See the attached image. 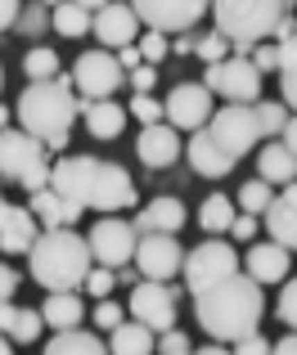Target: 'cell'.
<instances>
[{
  "label": "cell",
  "mask_w": 297,
  "mask_h": 355,
  "mask_svg": "<svg viewBox=\"0 0 297 355\" xmlns=\"http://www.w3.org/2000/svg\"><path fill=\"white\" fill-rule=\"evenodd\" d=\"M9 211H14V207H9V202L0 198V225H5V220H9Z\"/></svg>",
  "instance_id": "cell-58"
},
{
  "label": "cell",
  "mask_w": 297,
  "mask_h": 355,
  "mask_svg": "<svg viewBox=\"0 0 297 355\" xmlns=\"http://www.w3.org/2000/svg\"><path fill=\"white\" fill-rule=\"evenodd\" d=\"M271 355H297V333H284L280 342H271Z\"/></svg>",
  "instance_id": "cell-52"
},
{
  "label": "cell",
  "mask_w": 297,
  "mask_h": 355,
  "mask_svg": "<svg viewBox=\"0 0 297 355\" xmlns=\"http://www.w3.org/2000/svg\"><path fill=\"white\" fill-rule=\"evenodd\" d=\"M113 284H117V275H113V270L95 266V270L86 275V284H81V288H86L90 297H99V302H108V293H113Z\"/></svg>",
  "instance_id": "cell-41"
},
{
  "label": "cell",
  "mask_w": 297,
  "mask_h": 355,
  "mask_svg": "<svg viewBox=\"0 0 297 355\" xmlns=\"http://www.w3.org/2000/svg\"><path fill=\"white\" fill-rule=\"evenodd\" d=\"M203 86H207L212 95L230 99V104L253 108L257 99H262V72H257L248 59H235V54H230L226 63H217V68L203 72Z\"/></svg>",
  "instance_id": "cell-12"
},
{
  "label": "cell",
  "mask_w": 297,
  "mask_h": 355,
  "mask_svg": "<svg viewBox=\"0 0 297 355\" xmlns=\"http://www.w3.org/2000/svg\"><path fill=\"white\" fill-rule=\"evenodd\" d=\"M72 86L86 99H113L117 90L126 86V72L117 68V59L108 50H86L72 63Z\"/></svg>",
  "instance_id": "cell-13"
},
{
  "label": "cell",
  "mask_w": 297,
  "mask_h": 355,
  "mask_svg": "<svg viewBox=\"0 0 297 355\" xmlns=\"http://www.w3.org/2000/svg\"><path fill=\"white\" fill-rule=\"evenodd\" d=\"M77 113L86 117V130L95 139H117L126 130V108L117 99H77Z\"/></svg>",
  "instance_id": "cell-20"
},
{
  "label": "cell",
  "mask_w": 297,
  "mask_h": 355,
  "mask_svg": "<svg viewBox=\"0 0 297 355\" xmlns=\"http://www.w3.org/2000/svg\"><path fill=\"white\" fill-rule=\"evenodd\" d=\"M207 135L230 162H239L244 153H253L257 139H262V126H257V108H244V104H226L217 108L207 121Z\"/></svg>",
  "instance_id": "cell-7"
},
{
  "label": "cell",
  "mask_w": 297,
  "mask_h": 355,
  "mask_svg": "<svg viewBox=\"0 0 297 355\" xmlns=\"http://www.w3.org/2000/svg\"><path fill=\"white\" fill-rule=\"evenodd\" d=\"M14 288H18V275L9 266H0V306L9 302V297H14Z\"/></svg>",
  "instance_id": "cell-50"
},
{
  "label": "cell",
  "mask_w": 297,
  "mask_h": 355,
  "mask_svg": "<svg viewBox=\"0 0 297 355\" xmlns=\"http://www.w3.org/2000/svg\"><path fill=\"white\" fill-rule=\"evenodd\" d=\"M131 113L144 121V126H158L162 121V99H153V95H135L131 99Z\"/></svg>",
  "instance_id": "cell-42"
},
{
  "label": "cell",
  "mask_w": 297,
  "mask_h": 355,
  "mask_svg": "<svg viewBox=\"0 0 297 355\" xmlns=\"http://www.w3.org/2000/svg\"><path fill=\"white\" fill-rule=\"evenodd\" d=\"M50 189L59 193L63 202H77L81 211H104V216H117L122 207H135V180L126 175V166L104 162V157H63V162L50 166Z\"/></svg>",
  "instance_id": "cell-1"
},
{
  "label": "cell",
  "mask_w": 297,
  "mask_h": 355,
  "mask_svg": "<svg viewBox=\"0 0 297 355\" xmlns=\"http://www.w3.org/2000/svg\"><path fill=\"white\" fill-rule=\"evenodd\" d=\"M271 202H275L271 184H266V180H248L244 189H239V198H235V211H239V216H266Z\"/></svg>",
  "instance_id": "cell-31"
},
{
  "label": "cell",
  "mask_w": 297,
  "mask_h": 355,
  "mask_svg": "<svg viewBox=\"0 0 297 355\" xmlns=\"http://www.w3.org/2000/svg\"><path fill=\"white\" fill-rule=\"evenodd\" d=\"M280 144H284V148H289V153L297 157V113L289 117V126H284V135H280Z\"/></svg>",
  "instance_id": "cell-53"
},
{
  "label": "cell",
  "mask_w": 297,
  "mask_h": 355,
  "mask_svg": "<svg viewBox=\"0 0 297 355\" xmlns=\"http://www.w3.org/2000/svg\"><path fill=\"white\" fill-rule=\"evenodd\" d=\"M235 198H226V193H212V198H203L198 207V225L207 230V234H226L230 225H235Z\"/></svg>",
  "instance_id": "cell-29"
},
{
  "label": "cell",
  "mask_w": 297,
  "mask_h": 355,
  "mask_svg": "<svg viewBox=\"0 0 297 355\" xmlns=\"http://www.w3.org/2000/svg\"><path fill=\"white\" fill-rule=\"evenodd\" d=\"M275 50H280V72H293L297 68V32L284 45H275Z\"/></svg>",
  "instance_id": "cell-47"
},
{
  "label": "cell",
  "mask_w": 297,
  "mask_h": 355,
  "mask_svg": "<svg viewBox=\"0 0 297 355\" xmlns=\"http://www.w3.org/2000/svg\"><path fill=\"white\" fill-rule=\"evenodd\" d=\"M158 355H194V342H189V333H180V329H171V333H158Z\"/></svg>",
  "instance_id": "cell-40"
},
{
  "label": "cell",
  "mask_w": 297,
  "mask_h": 355,
  "mask_svg": "<svg viewBox=\"0 0 297 355\" xmlns=\"http://www.w3.org/2000/svg\"><path fill=\"white\" fill-rule=\"evenodd\" d=\"M135 18L148 27V32L167 36V32H194V27L203 23V14H207V5H198V0H140V5H131Z\"/></svg>",
  "instance_id": "cell-14"
},
{
  "label": "cell",
  "mask_w": 297,
  "mask_h": 355,
  "mask_svg": "<svg viewBox=\"0 0 297 355\" xmlns=\"http://www.w3.org/2000/svg\"><path fill=\"white\" fill-rule=\"evenodd\" d=\"M0 81H5V72H0Z\"/></svg>",
  "instance_id": "cell-61"
},
{
  "label": "cell",
  "mask_w": 297,
  "mask_h": 355,
  "mask_svg": "<svg viewBox=\"0 0 297 355\" xmlns=\"http://www.w3.org/2000/svg\"><path fill=\"white\" fill-rule=\"evenodd\" d=\"M18 126L45 148H68V130L77 121V95H72V72H59L54 81H27L18 95Z\"/></svg>",
  "instance_id": "cell-3"
},
{
  "label": "cell",
  "mask_w": 297,
  "mask_h": 355,
  "mask_svg": "<svg viewBox=\"0 0 297 355\" xmlns=\"http://www.w3.org/2000/svg\"><path fill=\"white\" fill-rule=\"evenodd\" d=\"M135 275L148 279V284H167V279L180 275L185 266V252L180 243H176V234H144L140 243H135Z\"/></svg>",
  "instance_id": "cell-15"
},
{
  "label": "cell",
  "mask_w": 297,
  "mask_h": 355,
  "mask_svg": "<svg viewBox=\"0 0 297 355\" xmlns=\"http://www.w3.org/2000/svg\"><path fill=\"white\" fill-rule=\"evenodd\" d=\"M212 90L203 86V81H180V86H171V95L162 99V121L180 135V130H207L212 121Z\"/></svg>",
  "instance_id": "cell-11"
},
{
  "label": "cell",
  "mask_w": 297,
  "mask_h": 355,
  "mask_svg": "<svg viewBox=\"0 0 297 355\" xmlns=\"http://www.w3.org/2000/svg\"><path fill=\"white\" fill-rule=\"evenodd\" d=\"M0 130H9V108L0 104Z\"/></svg>",
  "instance_id": "cell-59"
},
{
  "label": "cell",
  "mask_w": 297,
  "mask_h": 355,
  "mask_svg": "<svg viewBox=\"0 0 297 355\" xmlns=\"http://www.w3.org/2000/svg\"><path fill=\"white\" fill-rule=\"evenodd\" d=\"M176 54H194L198 50V32H185V36H176V45H171Z\"/></svg>",
  "instance_id": "cell-55"
},
{
  "label": "cell",
  "mask_w": 297,
  "mask_h": 355,
  "mask_svg": "<svg viewBox=\"0 0 297 355\" xmlns=\"http://www.w3.org/2000/svg\"><path fill=\"white\" fill-rule=\"evenodd\" d=\"M27 266H32V279L45 293H81L95 261H90L86 234H77V230H41L32 252H27Z\"/></svg>",
  "instance_id": "cell-4"
},
{
  "label": "cell",
  "mask_w": 297,
  "mask_h": 355,
  "mask_svg": "<svg viewBox=\"0 0 297 355\" xmlns=\"http://www.w3.org/2000/svg\"><path fill=\"white\" fill-rule=\"evenodd\" d=\"M158 338L140 324H122V329H113V342H108V351L113 355H153Z\"/></svg>",
  "instance_id": "cell-30"
},
{
  "label": "cell",
  "mask_w": 297,
  "mask_h": 355,
  "mask_svg": "<svg viewBox=\"0 0 297 355\" xmlns=\"http://www.w3.org/2000/svg\"><path fill=\"white\" fill-rule=\"evenodd\" d=\"M90 32L99 36V45H104L108 54H117V50H126V45H135L140 18H135L131 5H95V23H90Z\"/></svg>",
  "instance_id": "cell-16"
},
{
  "label": "cell",
  "mask_w": 297,
  "mask_h": 355,
  "mask_svg": "<svg viewBox=\"0 0 297 355\" xmlns=\"http://www.w3.org/2000/svg\"><path fill=\"white\" fill-rule=\"evenodd\" d=\"M113 59H117V68H122L126 77H131V72H135V68H140V63H144V59H140V50H135V45H126V50H117Z\"/></svg>",
  "instance_id": "cell-49"
},
{
  "label": "cell",
  "mask_w": 297,
  "mask_h": 355,
  "mask_svg": "<svg viewBox=\"0 0 297 355\" xmlns=\"http://www.w3.org/2000/svg\"><path fill=\"white\" fill-rule=\"evenodd\" d=\"M41 311H32V306H18L14 315V329H9V342H36L41 338Z\"/></svg>",
  "instance_id": "cell-35"
},
{
  "label": "cell",
  "mask_w": 297,
  "mask_h": 355,
  "mask_svg": "<svg viewBox=\"0 0 297 355\" xmlns=\"http://www.w3.org/2000/svg\"><path fill=\"white\" fill-rule=\"evenodd\" d=\"M23 72H27V81H54L59 77V54L50 45H36V50H27Z\"/></svg>",
  "instance_id": "cell-32"
},
{
  "label": "cell",
  "mask_w": 297,
  "mask_h": 355,
  "mask_svg": "<svg viewBox=\"0 0 297 355\" xmlns=\"http://www.w3.org/2000/svg\"><path fill=\"white\" fill-rule=\"evenodd\" d=\"M257 171H262L257 180H266L271 189H275V184H293L297 180V157L275 139V144H266L262 153H257Z\"/></svg>",
  "instance_id": "cell-25"
},
{
  "label": "cell",
  "mask_w": 297,
  "mask_h": 355,
  "mask_svg": "<svg viewBox=\"0 0 297 355\" xmlns=\"http://www.w3.org/2000/svg\"><path fill=\"white\" fill-rule=\"evenodd\" d=\"M194 315H198L203 333H207L212 342H244V338H253V333H262L257 329L262 315H266L262 284L248 279V275H235V279H226V284L207 288L203 297H194Z\"/></svg>",
  "instance_id": "cell-2"
},
{
  "label": "cell",
  "mask_w": 297,
  "mask_h": 355,
  "mask_svg": "<svg viewBox=\"0 0 297 355\" xmlns=\"http://www.w3.org/2000/svg\"><path fill=\"white\" fill-rule=\"evenodd\" d=\"M280 104L297 113V68L293 72H280Z\"/></svg>",
  "instance_id": "cell-45"
},
{
  "label": "cell",
  "mask_w": 297,
  "mask_h": 355,
  "mask_svg": "<svg viewBox=\"0 0 297 355\" xmlns=\"http://www.w3.org/2000/svg\"><path fill=\"white\" fill-rule=\"evenodd\" d=\"M90 23H95V5H77V0H68V5H54L50 9V27L59 36H68V41L86 36Z\"/></svg>",
  "instance_id": "cell-26"
},
{
  "label": "cell",
  "mask_w": 297,
  "mask_h": 355,
  "mask_svg": "<svg viewBox=\"0 0 297 355\" xmlns=\"http://www.w3.org/2000/svg\"><path fill=\"white\" fill-rule=\"evenodd\" d=\"M176 302H180V288L171 284H140L131 288V302H126V315H131V324H140L158 338V333H171L176 329Z\"/></svg>",
  "instance_id": "cell-10"
},
{
  "label": "cell",
  "mask_w": 297,
  "mask_h": 355,
  "mask_svg": "<svg viewBox=\"0 0 297 355\" xmlns=\"http://www.w3.org/2000/svg\"><path fill=\"white\" fill-rule=\"evenodd\" d=\"M194 54H198L207 68H217V63L230 59V41H226L221 32H207V36H198V50H194Z\"/></svg>",
  "instance_id": "cell-36"
},
{
  "label": "cell",
  "mask_w": 297,
  "mask_h": 355,
  "mask_svg": "<svg viewBox=\"0 0 297 355\" xmlns=\"http://www.w3.org/2000/svg\"><path fill=\"white\" fill-rule=\"evenodd\" d=\"M194 355H230V351L221 347V342H212V347H198V351H194Z\"/></svg>",
  "instance_id": "cell-57"
},
{
  "label": "cell",
  "mask_w": 297,
  "mask_h": 355,
  "mask_svg": "<svg viewBox=\"0 0 297 355\" xmlns=\"http://www.w3.org/2000/svg\"><path fill=\"white\" fill-rule=\"evenodd\" d=\"M289 14H293V5H284V0H221V5L212 9L217 32L230 41L235 59H248L253 45L271 41L275 27H280Z\"/></svg>",
  "instance_id": "cell-5"
},
{
  "label": "cell",
  "mask_w": 297,
  "mask_h": 355,
  "mask_svg": "<svg viewBox=\"0 0 297 355\" xmlns=\"http://www.w3.org/2000/svg\"><path fill=\"white\" fill-rule=\"evenodd\" d=\"M27 211H32V216L41 220V230H72V225L81 220V207H77V202H63L54 189H41V193H32Z\"/></svg>",
  "instance_id": "cell-22"
},
{
  "label": "cell",
  "mask_w": 297,
  "mask_h": 355,
  "mask_svg": "<svg viewBox=\"0 0 297 355\" xmlns=\"http://www.w3.org/2000/svg\"><path fill=\"white\" fill-rule=\"evenodd\" d=\"M248 63H253L262 77H266V72H280V50H275V41H262L257 54H248Z\"/></svg>",
  "instance_id": "cell-43"
},
{
  "label": "cell",
  "mask_w": 297,
  "mask_h": 355,
  "mask_svg": "<svg viewBox=\"0 0 297 355\" xmlns=\"http://www.w3.org/2000/svg\"><path fill=\"white\" fill-rule=\"evenodd\" d=\"M14 315H18V306H14V302L0 306V338H9V329H14Z\"/></svg>",
  "instance_id": "cell-54"
},
{
  "label": "cell",
  "mask_w": 297,
  "mask_h": 355,
  "mask_svg": "<svg viewBox=\"0 0 297 355\" xmlns=\"http://www.w3.org/2000/svg\"><path fill=\"white\" fill-rule=\"evenodd\" d=\"M41 320L50 324L54 333H72L81 329V320H86V306H81V293H50L41 306Z\"/></svg>",
  "instance_id": "cell-24"
},
{
  "label": "cell",
  "mask_w": 297,
  "mask_h": 355,
  "mask_svg": "<svg viewBox=\"0 0 297 355\" xmlns=\"http://www.w3.org/2000/svg\"><path fill=\"white\" fill-rule=\"evenodd\" d=\"M230 234H235L239 243L257 239V216H235V225H230Z\"/></svg>",
  "instance_id": "cell-48"
},
{
  "label": "cell",
  "mask_w": 297,
  "mask_h": 355,
  "mask_svg": "<svg viewBox=\"0 0 297 355\" xmlns=\"http://www.w3.org/2000/svg\"><path fill=\"white\" fill-rule=\"evenodd\" d=\"M257 108V126H262V135H284V126H289V108L280 104V99H262Z\"/></svg>",
  "instance_id": "cell-33"
},
{
  "label": "cell",
  "mask_w": 297,
  "mask_h": 355,
  "mask_svg": "<svg viewBox=\"0 0 297 355\" xmlns=\"http://www.w3.org/2000/svg\"><path fill=\"white\" fill-rule=\"evenodd\" d=\"M135 50H140V59L153 68V63H162L167 54H171V41H167V36H158V32H144V36H135Z\"/></svg>",
  "instance_id": "cell-37"
},
{
  "label": "cell",
  "mask_w": 297,
  "mask_h": 355,
  "mask_svg": "<svg viewBox=\"0 0 297 355\" xmlns=\"http://www.w3.org/2000/svg\"><path fill=\"white\" fill-rule=\"evenodd\" d=\"M244 266H248V279H257V284H284L293 266V252H284L280 243H253Z\"/></svg>",
  "instance_id": "cell-19"
},
{
  "label": "cell",
  "mask_w": 297,
  "mask_h": 355,
  "mask_svg": "<svg viewBox=\"0 0 297 355\" xmlns=\"http://www.w3.org/2000/svg\"><path fill=\"white\" fill-rule=\"evenodd\" d=\"M126 81L135 86V95H148V90L158 86V68H148V63H140V68H135V72H131Z\"/></svg>",
  "instance_id": "cell-44"
},
{
  "label": "cell",
  "mask_w": 297,
  "mask_h": 355,
  "mask_svg": "<svg viewBox=\"0 0 297 355\" xmlns=\"http://www.w3.org/2000/svg\"><path fill=\"white\" fill-rule=\"evenodd\" d=\"M117 284H140V275H135V266H126V270H117Z\"/></svg>",
  "instance_id": "cell-56"
},
{
  "label": "cell",
  "mask_w": 297,
  "mask_h": 355,
  "mask_svg": "<svg viewBox=\"0 0 297 355\" xmlns=\"http://www.w3.org/2000/svg\"><path fill=\"white\" fill-rule=\"evenodd\" d=\"M86 243H90V261L117 275V270H126L135 261V243H140V234H135V225L122 220V216H99L95 225H90Z\"/></svg>",
  "instance_id": "cell-9"
},
{
  "label": "cell",
  "mask_w": 297,
  "mask_h": 355,
  "mask_svg": "<svg viewBox=\"0 0 297 355\" xmlns=\"http://www.w3.org/2000/svg\"><path fill=\"white\" fill-rule=\"evenodd\" d=\"M18 9H23V5H14V0H0V32L18 23Z\"/></svg>",
  "instance_id": "cell-51"
},
{
  "label": "cell",
  "mask_w": 297,
  "mask_h": 355,
  "mask_svg": "<svg viewBox=\"0 0 297 355\" xmlns=\"http://www.w3.org/2000/svg\"><path fill=\"white\" fill-rule=\"evenodd\" d=\"M185 153H189V166H194L198 175H207V180H226V175L235 171V162H230V157L221 153L217 144H212V135H207V130L189 135V148H185Z\"/></svg>",
  "instance_id": "cell-23"
},
{
  "label": "cell",
  "mask_w": 297,
  "mask_h": 355,
  "mask_svg": "<svg viewBox=\"0 0 297 355\" xmlns=\"http://www.w3.org/2000/svg\"><path fill=\"white\" fill-rule=\"evenodd\" d=\"M50 148L27 130H0V180L18 184L27 193L50 189Z\"/></svg>",
  "instance_id": "cell-6"
},
{
  "label": "cell",
  "mask_w": 297,
  "mask_h": 355,
  "mask_svg": "<svg viewBox=\"0 0 297 355\" xmlns=\"http://www.w3.org/2000/svg\"><path fill=\"white\" fill-rule=\"evenodd\" d=\"M14 32H23V36H41V32H50V5H23V9H18Z\"/></svg>",
  "instance_id": "cell-34"
},
{
  "label": "cell",
  "mask_w": 297,
  "mask_h": 355,
  "mask_svg": "<svg viewBox=\"0 0 297 355\" xmlns=\"http://www.w3.org/2000/svg\"><path fill=\"white\" fill-rule=\"evenodd\" d=\"M185 288H189L194 297H203L207 288H217V284H226V279H235L239 275V252L230 248V243H198V248L185 257Z\"/></svg>",
  "instance_id": "cell-8"
},
{
  "label": "cell",
  "mask_w": 297,
  "mask_h": 355,
  "mask_svg": "<svg viewBox=\"0 0 297 355\" xmlns=\"http://www.w3.org/2000/svg\"><path fill=\"white\" fill-rule=\"evenodd\" d=\"M266 234H271V243H280L284 252H297V180L284 184V193H275L271 211L262 216Z\"/></svg>",
  "instance_id": "cell-17"
},
{
  "label": "cell",
  "mask_w": 297,
  "mask_h": 355,
  "mask_svg": "<svg viewBox=\"0 0 297 355\" xmlns=\"http://www.w3.org/2000/svg\"><path fill=\"white\" fill-rule=\"evenodd\" d=\"M90 320H95V329L113 333V329H122V324H126V311H122L117 302H99L95 311H90Z\"/></svg>",
  "instance_id": "cell-39"
},
{
  "label": "cell",
  "mask_w": 297,
  "mask_h": 355,
  "mask_svg": "<svg viewBox=\"0 0 297 355\" xmlns=\"http://www.w3.org/2000/svg\"><path fill=\"white\" fill-rule=\"evenodd\" d=\"M230 355H271V342H266L262 333H253V338L235 342V351H230Z\"/></svg>",
  "instance_id": "cell-46"
},
{
  "label": "cell",
  "mask_w": 297,
  "mask_h": 355,
  "mask_svg": "<svg viewBox=\"0 0 297 355\" xmlns=\"http://www.w3.org/2000/svg\"><path fill=\"white\" fill-rule=\"evenodd\" d=\"M135 157H140L148 171H162V166H171L176 157H180V135H176L167 121H158V126H144L140 139H135Z\"/></svg>",
  "instance_id": "cell-18"
},
{
  "label": "cell",
  "mask_w": 297,
  "mask_h": 355,
  "mask_svg": "<svg viewBox=\"0 0 297 355\" xmlns=\"http://www.w3.org/2000/svg\"><path fill=\"white\" fill-rule=\"evenodd\" d=\"M135 234H176V230L185 225V202L180 198H153L148 207L135 211Z\"/></svg>",
  "instance_id": "cell-21"
},
{
  "label": "cell",
  "mask_w": 297,
  "mask_h": 355,
  "mask_svg": "<svg viewBox=\"0 0 297 355\" xmlns=\"http://www.w3.org/2000/svg\"><path fill=\"white\" fill-rule=\"evenodd\" d=\"M41 355H108V347L95 338V333L72 329V333H54V338L45 342Z\"/></svg>",
  "instance_id": "cell-28"
},
{
  "label": "cell",
  "mask_w": 297,
  "mask_h": 355,
  "mask_svg": "<svg viewBox=\"0 0 297 355\" xmlns=\"http://www.w3.org/2000/svg\"><path fill=\"white\" fill-rule=\"evenodd\" d=\"M0 355H14V351H9V338H0Z\"/></svg>",
  "instance_id": "cell-60"
},
{
  "label": "cell",
  "mask_w": 297,
  "mask_h": 355,
  "mask_svg": "<svg viewBox=\"0 0 297 355\" xmlns=\"http://www.w3.org/2000/svg\"><path fill=\"white\" fill-rule=\"evenodd\" d=\"M32 243H36V216L27 207H14L9 220L0 225V248L5 252H32Z\"/></svg>",
  "instance_id": "cell-27"
},
{
  "label": "cell",
  "mask_w": 297,
  "mask_h": 355,
  "mask_svg": "<svg viewBox=\"0 0 297 355\" xmlns=\"http://www.w3.org/2000/svg\"><path fill=\"white\" fill-rule=\"evenodd\" d=\"M275 311H280V320L289 324V333H297V279H284V288H280V302H275Z\"/></svg>",
  "instance_id": "cell-38"
}]
</instances>
